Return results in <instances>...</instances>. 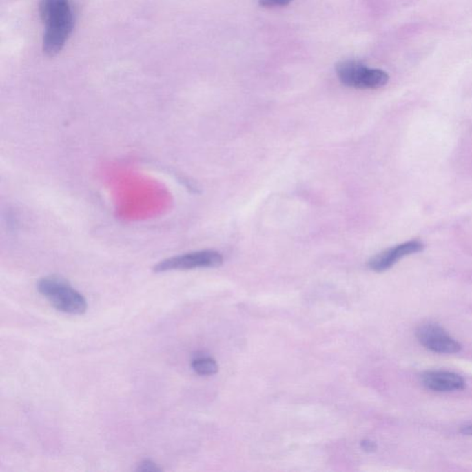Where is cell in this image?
<instances>
[{"label": "cell", "instance_id": "obj_1", "mask_svg": "<svg viewBox=\"0 0 472 472\" xmlns=\"http://www.w3.org/2000/svg\"><path fill=\"white\" fill-rule=\"evenodd\" d=\"M40 15L45 23L43 50L49 57L56 56L74 28V13L70 0H41Z\"/></svg>", "mask_w": 472, "mask_h": 472}, {"label": "cell", "instance_id": "obj_2", "mask_svg": "<svg viewBox=\"0 0 472 472\" xmlns=\"http://www.w3.org/2000/svg\"><path fill=\"white\" fill-rule=\"evenodd\" d=\"M37 290L60 312L83 315L88 308L85 297L61 277L42 278L37 283Z\"/></svg>", "mask_w": 472, "mask_h": 472}, {"label": "cell", "instance_id": "obj_3", "mask_svg": "<svg viewBox=\"0 0 472 472\" xmlns=\"http://www.w3.org/2000/svg\"><path fill=\"white\" fill-rule=\"evenodd\" d=\"M338 77L345 86L356 89H378L386 85L389 75L381 70L368 69L356 60H346L336 67Z\"/></svg>", "mask_w": 472, "mask_h": 472}, {"label": "cell", "instance_id": "obj_4", "mask_svg": "<svg viewBox=\"0 0 472 472\" xmlns=\"http://www.w3.org/2000/svg\"><path fill=\"white\" fill-rule=\"evenodd\" d=\"M223 256L214 250H202L172 256L155 265L156 274L173 271H189L195 269H208L222 266Z\"/></svg>", "mask_w": 472, "mask_h": 472}, {"label": "cell", "instance_id": "obj_5", "mask_svg": "<svg viewBox=\"0 0 472 472\" xmlns=\"http://www.w3.org/2000/svg\"><path fill=\"white\" fill-rule=\"evenodd\" d=\"M416 337L420 343L433 353L453 354L460 353L462 346L438 324H424L418 327Z\"/></svg>", "mask_w": 472, "mask_h": 472}, {"label": "cell", "instance_id": "obj_6", "mask_svg": "<svg viewBox=\"0 0 472 472\" xmlns=\"http://www.w3.org/2000/svg\"><path fill=\"white\" fill-rule=\"evenodd\" d=\"M424 248V244L419 241L403 243V244L389 248V249L384 250L383 252L373 256L368 262V267L371 271L380 274V272L389 271L404 256L421 252Z\"/></svg>", "mask_w": 472, "mask_h": 472}, {"label": "cell", "instance_id": "obj_7", "mask_svg": "<svg viewBox=\"0 0 472 472\" xmlns=\"http://www.w3.org/2000/svg\"><path fill=\"white\" fill-rule=\"evenodd\" d=\"M422 382L427 389L436 392L460 391L466 387L462 376L447 371H431L422 376Z\"/></svg>", "mask_w": 472, "mask_h": 472}, {"label": "cell", "instance_id": "obj_8", "mask_svg": "<svg viewBox=\"0 0 472 472\" xmlns=\"http://www.w3.org/2000/svg\"><path fill=\"white\" fill-rule=\"evenodd\" d=\"M191 367L199 376H214L219 371L217 362L211 357H198L191 362Z\"/></svg>", "mask_w": 472, "mask_h": 472}, {"label": "cell", "instance_id": "obj_9", "mask_svg": "<svg viewBox=\"0 0 472 472\" xmlns=\"http://www.w3.org/2000/svg\"><path fill=\"white\" fill-rule=\"evenodd\" d=\"M163 469L160 468L156 463L152 462V460H143L138 465L137 471L141 472H159L162 471Z\"/></svg>", "mask_w": 472, "mask_h": 472}, {"label": "cell", "instance_id": "obj_10", "mask_svg": "<svg viewBox=\"0 0 472 472\" xmlns=\"http://www.w3.org/2000/svg\"><path fill=\"white\" fill-rule=\"evenodd\" d=\"M291 2V0H260V4L264 7L286 6Z\"/></svg>", "mask_w": 472, "mask_h": 472}, {"label": "cell", "instance_id": "obj_11", "mask_svg": "<svg viewBox=\"0 0 472 472\" xmlns=\"http://www.w3.org/2000/svg\"><path fill=\"white\" fill-rule=\"evenodd\" d=\"M362 449L365 450V452H375L378 447L375 442L368 440H362L361 443Z\"/></svg>", "mask_w": 472, "mask_h": 472}, {"label": "cell", "instance_id": "obj_12", "mask_svg": "<svg viewBox=\"0 0 472 472\" xmlns=\"http://www.w3.org/2000/svg\"><path fill=\"white\" fill-rule=\"evenodd\" d=\"M460 433L463 435L472 436V424L465 425L461 428Z\"/></svg>", "mask_w": 472, "mask_h": 472}]
</instances>
